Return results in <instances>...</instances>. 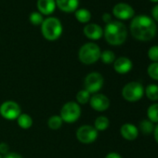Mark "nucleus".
<instances>
[{
  "label": "nucleus",
  "instance_id": "nucleus-9",
  "mask_svg": "<svg viewBox=\"0 0 158 158\" xmlns=\"http://www.w3.org/2000/svg\"><path fill=\"white\" fill-rule=\"evenodd\" d=\"M21 114V106L16 102L7 101L0 106V115L6 120H16Z\"/></svg>",
  "mask_w": 158,
  "mask_h": 158
},
{
  "label": "nucleus",
  "instance_id": "nucleus-22",
  "mask_svg": "<svg viewBox=\"0 0 158 158\" xmlns=\"http://www.w3.org/2000/svg\"><path fill=\"white\" fill-rule=\"evenodd\" d=\"M75 18L79 23H86L90 21L91 18V13L89 10L87 9H80L75 10Z\"/></svg>",
  "mask_w": 158,
  "mask_h": 158
},
{
  "label": "nucleus",
  "instance_id": "nucleus-32",
  "mask_svg": "<svg viewBox=\"0 0 158 158\" xmlns=\"http://www.w3.org/2000/svg\"><path fill=\"white\" fill-rule=\"evenodd\" d=\"M105 158H122V156H121L118 152H109L108 154H106Z\"/></svg>",
  "mask_w": 158,
  "mask_h": 158
},
{
  "label": "nucleus",
  "instance_id": "nucleus-23",
  "mask_svg": "<svg viewBox=\"0 0 158 158\" xmlns=\"http://www.w3.org/2000/svg\"><path fill=\"white\" fill-rule=\"evenodd\" d=\"M63 121L60 115H52L48 120V126L51 130H58L62 127Z\"/></svg>",
  "mask_w": 158,
  "mask_h": 158
},
{
  "label": "nucleus",
  "instance_id": "nucleus-19",
  "mask_svg": "<svg viewBox=\"0 0 158 158\" xmlns=\"http://www.w3.org/2000/svg\"><path fill=\"white\" fill-rule=\"evenodd\" d=\"M109 126H110L109 118L105 115H100L95 119L93 127L99 132V131H105L106 129H108Z\"/></svg>",
  "mask_w": 158,
  "mask_h": 158
},
{
  "label": "nucleus",
  "instance_id": "nucleus-13",
  "mask_svg": "<svg viewBox=\"0 0 158 158\" xmlns=\"http://www.w3.org/2000/svg\"><path fill=\"white\" fill-rule=\"evenodd\" d=\"M139 128L131 123H125L120 127V135L123 139L128 141L135 140L139 137Z\"/></svg>",
  "mask_w": 158,
  "mask_h": 158
},
{
  "label": "nucleus",
  "instance_id": "nucleus-3",
  "mask_svg": "<svg viewBox=\"0 0 158 158\" xmlns=\"http://www.w3.org/2000/svg\"><path fill=\"white\" fill-rule=\"evenodd\" d=\"M41 32L47 40H57L62 34V24L56 17L47 18L41 24Z\"/></svg>",
  "mask_w": 158,
  "mask_h": 158
},
{
  "label": "nucleus",
  "instance_id": "nucleus-21",
  "mask_svg": "<svg viewBox=\"0 0 158 158\" xmlns=\"http://www.w3.org/2000/svg\"><path fill=\"white\" fill-rule=\"evenodd\" d=\"M147 119L154 125L158 123V102H153L147 108Z\"/></svg>",
  "mask_w": 158,
  "mask_h": 158
},
{
  "label": "nucleus",
  "instance_id": "nucleus-27",
  "mask_svg": "<svg viewBox=\"0 0 158 158\" xmlns=\"http://www.w3.org/2000/svg\"><path fill=\"white\" fill-rule=\"evenodd\" d=\"M29 20L34 25H41L42 23L44 22V18H43L42 14L40 12H37V11L32 12L30 14Z\"/></svg>",
  "mask_w": 158,
  "mask_h": 158
},
{
  "label": "nucleus",
  "instance_id": "nucleus-6",
  "mask_svg": "<svg viewBox=\"0 0 158 158\" xmlns=\"http://www.w3.org/2000/svg\"><path fill=\"white\" fill-rule=\"evenodd\" d=\"M81 114V106L76 102H68L62 105L60 116L61 117L63 123L73 124L80 118Z\"/></svg>",
  "mask_w": 158,
  "mask_h": 158
},
{
  "label": "nucleus",
  "instance_id": "nucleus-12",
  "mask_svg": "<svg viewBox=\"0 0 158 158\" xmlns=\"http://www.w3.org/2000/svg\"><path fill=\"white\" fill-rule=\"evenodd\" d=\"M114 70L119 74H126L129 73L133 68L132 60L127 57H119L115 59L113 63Z\"/></svg>",
  "mask_w": 158,
  "mask_h": 158
},
{
  "label": "nucleus",
  "instance_id": "nucleus-29",
  "mask_svg": "<svg viewBox=\"0 0 158 158\" xmlns=\"http://www.w3.org/2000/svg\"><path fill=\"white\" fill-rule=\"evenodd\" d=\"M10 152V146L6 142H0V154L6 155Z\"/></svg>",
  "mask_w": 158,
  "mask_h": 158
},
{
  "label": "nucleus",
  "instance_id": "nucleus-11",
  "mask_svg": "<svg viewBox=\"0 0 158 158\" xmlns=\"http://www.w3.org/2000/svg\"><path fill=\"white\" fill-rule=\"evenodd\" d=\"M113 14L119 20H129L134 17V9L127 3H118L113 9Z\"/></svg>",
  "mask_w": 158,
  "mask_h": 158
},
{
  "label": "nucleus",
  "instance_id": "nucleus-31",
  "mask_svg": "<svg viewBox=\"0 0 158 158\" xmlns=\"http://www.w3.org/2000/svg\"><path fill=\"white\" fill-rule=\"evenodd\" d=\"M152 15L153 21L158 22V5H155V6L152 9Z\"/></svg>",
  "mask_w": 158,
  "mask_h": 158
},
{
  "label": "nucleus",
  "instance_id": "nucleus-17",
  "mask_svg": "<svg viewBox=\"0 0 158 158\" xmlns=\"http://www.w3.org/2000/svg\"><path fill=\"white\" fill-rule=\"evenodd\" d=\"M144 95L151 102H158V85L157 84H149L144 88Z\"/></svg>",
  "mask_w": 158,
  "mask_h": 158
},
{
  "label": "nucleus",
  "instance_id": "nucleus-28",
  "mask_svg": "<svg viewBox=\"0 0 158 158\" xmlns=\"http://www.w3.org/2000/svg\"><path fill=\"white\" fill-rule=\"evenodd\" d=\"M147 55L152 62H158V45L151 47L148 49Z\"/></svg>",
  "mask_w": 158,
  "mask_h": 158
},
{
  "label": "nucleus",
  "instance_id": "nucleus-16",
  "mask_svg": "<svg viewBox=\"0 0 158 158\" xmlns=\"http://www.w3.org/2000/svg\"><path fill=\"white\" fill-rule=\"evenodd\" d=\"M37 9L41 14L49 15L56 9L55 0H37Z\"/></svg>",
  "mask_w": 158,
  "mask_h": 158
},
{
  "label": "nucleus",
  "instance_id": "nucleus-35",
  "mask_svg": "<svg viewBox=\"0 0 158 158\" xmlns=\"http://www.w3.org/2000/svg\"><path fill=\"white\" fill-rule=\"evenodd\" d=\"M152 2H154V3H158V0H150Z\"/></svg>",
  "mask_w": 158,
  "mask_h": 158
},
{
  "label": "nucleus",
  "instance_id": "nucleus-1",
  "mask_svg": "<svg viewBox=\"0 0 158 158\" xmlns=\"http://www.w3.org/2000/svg\"><path fill=\"white\" fill-rule=\"evenodd\" d=\"M130 32L132 36L142 42L150 41L155 37L157 26L152 18L147 15H139L132 19L130 23Z\"/></svg>",
  "mask_w": 158,
  "mask_h": 158
},
{
  "label": "nucleus",
  "instance_id": "nucleus-2",
  "mask_svg": "<svg viewBox=\"0 0 158 158\" xmlns=\"http://www.w3.org/2000/svg\"><path fill=\"white\" fill-rule=\"evenodd\" d=\"M103 35L108 44L112 46H121L127 40V30L123 23L112 21L106 24L103 30Z\"/></svg>",
  "mask_w": 158,
  "mask_h": 158
},
{
  "label": "nucleus",
  "instance_id": "nucleus-5",
  "mask_svg": "<svg viewBox=\"0 0 158 158\" xmlns=\"http://www.w3.org/2000/svg\"><path fill=\"white\" fill-rule=\"evenodd\" d=\"M121 95L128 102H137L144 96V87L138 81H130L123 87Z\"/></svg>",
  "mask_w": 158,
  "mask_h": 158
},
{
  "label": "nucleus",
  "instance_id": "nucleus-10",
  "mask_svg": "<svg viewBox=\"0 0 158 158\" xmlns=\"http://www.w3.org/2000/svg\"><path fill=\"white\" fill-rule=\"evenodd\" d=\"M111 102L109 98L102 93H96L90 97L89 105L97 112H105L109 109Z\"/></svg>",
  "mask_w": 158,
  "mask_h": 158
},
{
  "label": "nucleus",
  "instance_id": "nucleus-14",
  "mask_svg": "<svg viewBox=\"0 0 158 158\" xmlns=\"http://www.w3.org/2000/svg\"><path fill=\"white\" fill-rule=\"evenodd\" d=\"M85 35L91 40H99L103 35V29L96 23H89L84 27Z\"/></svg>",
  "mask_w": 158,
  "mask_h": 158
},
{
  "label": "nucleus",
  "instance_id": "nucleus-34",
  "mask_svg": "<svg viewBox=\"0 0 158 158\" xmlns=\"http://www.w3.org/2000/svg\"><path fill=\"white\" fill-rule=\"evenodd\" d=\"M153 138H154L155 142L158 144V123L155 124V126H154V129H153Z\"/></svg>",
  "mask_w": 158,
  "mask_h": 158
},
{
  "label": "nucleus",
  "instance_id": "nucleus-20",
  "mask_svg": "<svg viewBox=\"0 0 158 158\" xmlns=\"http://www.w3.org/2000/svg\"><path fill=\"white\" fill-rule=\"evenodd\" d=\"M154 124L151 122L149 119H142L139 124V131H140L143 135H151L153 133Z\"/></svg>",
  "mask_w": 158,
  "mask_h": 158
},
{
  "label": "nucleus",
  "instance_id": "nucleus-18",
  "mask_svg": "<svg viewBox=\"0 0 158 158\" xmlns=\"http://www.w3.org/2000/svg\"><path fill=\"white\" fill-rule=\"evenodd\" d=\"M16 120L18 126L23 129H29L33 126V118L28 114L22 113Z\"/></svg>",
  "mask_w": 158,
  "mask_h": 158
},
{
  "label": "nucleus",
  "instance_id": "nucleus-26",
  "mask_svg": "<svg viewBox=\"0 0 158 158\" xmlns=\"http://www.w3.org/2000/svg\"><path fill=\"white\" fill-rule=\"evenodd\" d=\"M147 73L153 81H158V62H152L147 68Z\"/></svg>",
  "mask_w": 158,
  "mask_h": 158
},
{
  "label": "nucleus",
  "instance_id": "nucleus-36",
  "mask_svg": "<svg viewBox=\"0 0 158 158\" xmlns=\"http://www.w3.org/2000/svg\"><path fill=\"white\" fill-rule=\"evenodd\" d=\"M0 158H3V156H2L1 154H0Z\"/></svg>",
  "mask_w": 158,
  "mask_h": 158
},
{
  "label": "nucleus",
  "instance_id": "nucleus-25",
  "mask_svg": "<svg viewBox=\"0 0 158 158\" xmlns=\"http://www.w3.org/2000/svg\"><path fill=\"white\" fill-rule=\"evenodd\" d=\"M115 54L112 51V50H104V51H102L101 53V58L100 60L102 61V63L104 64H112L114 63V61L115 60Z\"/></svg>",
  "mask_w": 158,
  "mask_h": 158
},
{
  "label": "nucleus",
  "instance_id": "nucleus-33",
  "mask_svg": "<svg viewBox=\"0 0 158 158\" xmlns=\"http://www.w3.org/2000/svg\"><path fill=\"white\" fill-rule=\"evenodd\" d=\"M102 20H103V22H104V23H106V24H107V23H109L110 22H112L111 14H109V13H104V14L102 15Z\"/></svg>",
  "mask_w": 158,
  "mask_h": 158
},
{
  "label": "nucleus",
  "instance_id": "nucleus-15",
  "mask_svg": "<svg viewBox=\"0 0 158 158\" xmlns=\"http://www.w3.org/2000/svg\"><path fill=\"white\" fill-rule=\"evenodd\" d=\"M56 6L64 12H73L77 10L79 0H55Z\"/></svg>",
  "mask_w": 158,
  "mask_h": 158
},
{
  "label": "nucleus",
  "instance_id": "nucleus-24",
  "mask_svg": "<svg viewBox=\"0 0 158 158\" xmlns=\"http://www.w3.org/2000/svg\"><path fill=\"white\" fill-rule=\"evenodd\" d=\"M90 97H91V94L89 91H87L86 89H81V90H79L76 94V102L79 105L87 104L89 102Z\"/></svg>",
  "mask_w": 158,
  "mask_h": 158
},
{
  "label": "nucleus",
  "instance_id": "nucleus-4",
  "mask_svg": "<svg viewBox=\"0 0 158 158\" xmlns=\"http://www.w3.org/2000/svg\"><path fill=\"white\" fill-rule=\"evenodd\" d=\"M102 50L100 47L92 42L84 44L78 51V58L82 63L90 65L96 63L101 58Z\"/></svg>",
  "mask_w": 158,
  "mask_h": 158
},
{
  "label": "nucleus",
  "instance_id": "nucleus-8",
  "mask_svg": "<svg viewBox=\"0 0 158 158\" xmlns=\"http://www.w3.org/2000/svg\"><path fill=\"white\" fill-rule=\"evenodd\" d=\"M99 132L93 126L83 125L79 127L76 130L75 136L79 142L83 144H91L98 139Z\"/></svg>",
  "mask_w": 158,
  "mask_h": 158
},
{
  "label": "nucleus",
  "instance_id": "nucleus-30",
  "mask_svg": "<svg viewBox=\"0 0 158 158\" xmlns=\"http://www.w3.org/2000/svg\"><path fill=\"white\" fill-rule=\"evenodd\" d=\"M3 158H23V156L17 152H10L9 153H7L6 155L3 156Z\"/></svg>",
  "mask_w": 158,
  "mask_h": 158
},
{
  "label": "nucleus",
  "instance_id": "nucleus-7",
  "mask_svg": "<svg viewBox=\"0 0 158 158\" xmlns=\"http://www.w3.org/2000/svg\"><path fill=\"white\" fill-rule=\"evenodd\" d=\"M104 78L99 72H91L87 74L84 79V89L89 91L91 95L99 93L103 88Z\"/></svg>",
  "mask_w": 158,
  "mask_h": 158
}]
</instances>
